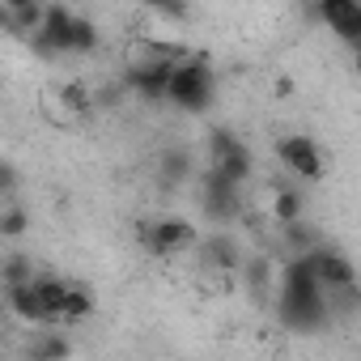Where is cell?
<instances>
[{
    "label": "cell",
    "mask_w": 361,
    "mask_h": 361,
    "mask_svg": "<svg viewBox=\"0 0 361 361\" xmlns=\"http://www.w3.org/2000/svg\"><path fill=\"white\" fill-rule=\"evenodd\" d=\"M281 323L289 331H319L327 323V293L314 276V259L293 255L285 264V285H281Z\"/></svg>",
    "instance_id": "obj_1"
},
{
    "label": "cell",
    "mask_w": 361,
    "mask_h": 361,
    "mask_svg": "<svg viewBox=\"0 0 361 361\" xmlns=\"http://www.w3.org/2000/svg\"><path fill=\"white\" fill-rule=\"evenodd\" d=\"M166 98H170L178 111H192V115L209 111L213 98H217V77H213L209 60H200V56L178 60V64L170 68V90H166Z\"/></svg>",
    "instance_id": "obj_2"
},
{
    "label": "cell",
    "mask_w": 361,
    "mask_h": 361,
    "mask_svg": "<svg viewBox=\"0 0 361 361\" xmlns=\"http://www.w3.org/2000/svg\"><path fill=\"white\" fill-rule=\"evenodd\" d=\"M276 157H281V166L285 170H293L298 178H306V183H319V178L327 174L323 170V153H319V145L310 140V136H281L276 140Z\"/></svg>",
    "instance_id": "obj_3"
},
{
    "label": "cell",
    "mask_w": 361,
    "mask_h": 361,
    "mask_svg": "<svg viewBox=\"0 0 361 361\" xmlns=\"http://www.w3.org/2000/svg\"><path fill=\"white\" fill-rule=\"evenodd\" d=\"M140 243L153 255H174V251H188L196 243V230L183 217H157V221L140 226Z\"/></svg>",
    "instance_id": "obj_4"
},
{
    "label": "cell",
    "mask_w": 361,
    "mask_h": 361,
    "mask_svg": "<svg viewBox=\"0 0 361 361\" xmlns=\"http://www.w3.org/2000/svg\"><path fill=\"white\" fill-rule=\"evenodd\" d=\"M170 68H174V60H170V56H153V60H145V64H132L123 81H128V90H132L140 102H166Z\"/></svg>",
    "instance_id": "obj_5"
},
{
    "label": "cell",
    "mask_w": 361,
    "mask_h": 361,
    "mask_svg": "<svg viewBox=\"0 0 361 361\" xmlns=\"http://www.w3.org/2000/svg\"><path fill=\"white\" fill-rule=\"evenodd\" d=\"M68 26H73V9H64V5H47L43 9V26L30 35V43H35V51L39 56H64L68 51Z\"/></svg>",
    "instance_id": "obj_6"
},
{
    "label": "cell",
    "mask_w": 361,
    "mask_h": 361,
    "mask_svg": "<svg viewBox=\"0 0 361 361\" xmlns=\"http://www.w3.org/2000/svg\"><path fill=\"white\" fill-rule=\"evenodd\" d=\"M310 259H314V276H319L323 293H336V289L357 285V268H353V259H348V255L327 251V247H314V251H310Z\"/></svg>",
    "instance_id": "obj_7"
},
{
    "label": "cell",
    "mask_w": 361,
    "mask_h": 361,
    "mask_svg": "<svg viewBox=\"0 0 361 361\" xmlns=\"http://www.w3.org/2000/svg\"><path fill=\"white\" fill-rule=\"evenodd\" d=\"M204 213L221 226V221H234L243 213V200H238V188H230L226 178H217L213 170L204 174Z\"/></svg>",
    "instance_id": "obj_8"
},
{
    "label": "cell",
    "mask_w": 361,
    "mask_h": 361,
    "mask_svg": "<svg viewBox=\"0 0 361 361\" xmlns=\"http://www.w3.org/2000/svg\"><path fill=\"white\" fill-rule=\"evenodd\" d=\"M314 18H323L344 43H353L361 35V5H353V0H327V5L314 9Z\"/></svg>",
    "instance_id": "obj_9"
},
{
    "label": "cell",
    "mask_w": 361,
    "mask_h": 361,
    "mask_svg": "<svg viewBox=\"0 0 361 361\" xmlns=\"http://www.w3.org/2000/svg\"><path fill=\"white\" fill-rule=\"evenodd\" d=\"M157 174L166 178V183H183V178L192 174V149L183 145H170L157 153Z\"/></svg>",
    "instance_id": "obj_10"
},
{
    "label": "cell",
    "mask_w": 361,
    "mask_h": 361,
    "mask_svg": "<svg viewBox=\"0 0 361 361\" xmlns=\"http://www.w3.org/2000/svg\"><path fill=\"white\" fill-rule=\"evenodd\" d=\"M35 298H39L47 323H56L60 310H64V298H68V281H60V276H43V281H35Z\"/></svg>",
    "instance_id": "obj_11"
},
{
    "label": "cell",
    "mask_w": 361,
    "mask_h": 361,
    "mask_svg": "<svg viewBox=\"0 0 361 361\" xmlns=\"http://www.w3.org/2000/svg\"><path fill=\"white\" fill-rule=\"evenodd\" d=\"M213 174H217V178H226L230 188H243L247 178H251V149H247V145H238L230 157L213 161Z\"/></svg>",
    "instance_id": "obj_12"
},
{
    "label": "cell",
    "mask_w": 361,
    "mask_h": 361,
    "mask_svg": "<svg viewBox=\"0 0 361 361\" xmlns=\"http://www.w3.org/2000/svg\"><path fill=\"white\" fill-rule=\"evenodd\" d=\"M9 310H13L22 323H39V327H47V314H43V306H39V298H35V281L9 289Z\"/></svg>",
    "instance_id": "obj_13"
},
{
    "label": "cell",
    "mask_w": 361,
    "mask_h": 361,
    "mask_svg": "<svg viewBox=\"0 0 361 361\" xmlns=\"http://www.w3.org/2000/svg\"><path fill=\"white\" fill-rule=\"evenodd\" d=\"M204 259H209L213 268H221V272H238V268H243L238 247H234V238H226V234H213V238L204 243Z\"/></svg>",
    "instance_id": "obj_14"
},
{
    "label": "cell",
    "mask_w": 361,
    "mask_h": 361,
    "mask_svg": "<svg viewBox=\"0 0 361 361\" xmlns=\"http://www.w3.org/2000/svg\"><path fill=\"white\" fill-rule=\"evenodd\" d=\"M302 213H306V196H302V192H293V188H281V192L272 196V217H276L281 226H293V221H302Z\"/></svg>",
    "instance_id": "obj_15"
},
{
    "label": "cell",
    "mask_w": 361,
    "mask_h": 361,
    "mask_svg": "<svg viewBox=\"0 0 361 361\" xmlns=\"http://www.w3.org/2000/svg\"><path fill=\"white\" fill-rule=\"evenodd\" d=\"M68 357H73V340H68V336H60V331L39 336V340H35V348H30V361H68Z\"/></svg>",
    "instance_id": "obj_16"
},
{
    "label": "cell",
    "mask_w": 361,
    "mask_h": 361,
    "mask_svg": "<svg viewBox=\"0 0 361 361\" xmlns=\"http://www.w3.org/2000/svg\"><path fill=\"white\" fill-rule=\"evenodd\" d=\"M9 26L18 35H35L43 26V5H35V0H18V5H9Z\"/></svg>",
    "instance_id": "obj_17"
},
{
    "label": "cell",
    "mask_w": 361,
    "mask_h": 361,
    "mask_svg": "<svg viewBox=\"0 0 361 361\" xmlns=\"http://www.w3.org/2000/svg\"><path fill=\"white\" fill-rule=\"evenodd\" d=\"M94 314V293L85 289V285H68V298H64V310H60V319H68V323H81V319H90Z\"/></svg>",
    "instance_id": "obj_18"
},
{
    "label": "cell",
    "mask_w": 361,
    "mask_h": 361,
    "mask_svg": "<svg viewBox=\"0 0 361 361\" xmlns=\"http://www.w3.org/2000/svg\"><path fill=\"white\" fill-rule=\"evenodd\" d=\"M94 47H98V26H94L90 18H77V13H73V26H68V51L85 56V51H94Z\"/></svg>",
    "instance_id": "obj_19"
},
{
    "label": "cell",
    "mask_w": 361,
    "mask_h": 361,
    "mask_svg": "<svg viewBox=\"0 0 361 361\" xmlns=\"http://www.w3.org/2000/svg\"><path fill=\"white\" fill-rule=\"evenodd\" d=\"M30 268H35V264H30L26 255H18V251H13V255H5V259H0V281H5L9 289H18V285H30Z\"/></svg>",
    "instance_id": "obj_20"
},
{
    "label": "cell",
    "mask_w": 361,
    "mask_h": 361,
    "mask_svg": "<svg viewBox=\"0 0 361 361\" xmlns=\"http://www.w3.org/2000/svg\"><path fill=\"white\" fill-rule=\"evenodd\" d=\"M26 230H30V213L22 204H13V209L0 213V238H22Z\"/></svg>",
    "instance_id": "obj_21"
},
{
    "label": "cell",
    "mask_w": 361,
    "mask_h": 361,
    "mask_svg": "<svg viewBox=\"0 0 361 361\" xmlns=\"http://www.w3.org/2000/svg\"><path fill=\"white\" fill-rule=\"evenodd\" d=\"M60 102H64V106H68V111H73V115H85V111H90V102H94V98H90V90H85V85H81V81H68V85H64V90H60Z\"/></svg>",
    "instance_id": "obj_22"
},
{
    "label": "cell",
    "mask_w": 361,
    "mask_h": 361,
    "mask_svg": "<svg viewBox=\"0 0 361 361\" xmlns=\"http://www.w3.org/2000/svg\"><path fill=\"white\" fill-rule=\"evenodd\" d=\"M314 238H319V234H314L310 226H302V221L285 226V243H289L293 251H302V255H306V251H314Z\"/></svg>",
    "instance_id": "obj_23"
},
{
    "label": "cell",
    "mask_w": 361,
    "mask_h": 361,
    "mask_svg": "<svg viewBox=\"0 0 361 361\" xmlns=\"http://www.w3.org/2000/svg\"><path fill=\"white\" fill-rule=\"evenodd\" d=\"M238 145H243V140H238V136H234L230 128H217V132H213V140H209V149H213V161L230 157V153H234Z\"/></svg>",
    "instance_id": "obj_24"
},
{
    "label": "cell",
    "mask_w": 361,
    "mask_h": 361,
    "mask_svg": "<svg viewBox=\"0 0 361 361\" xmlns=\"http://www.w3.org/2000/svg\"><path fill=\"white\" fill-rule=\"evenodd\" d=\"M18 183H22V174H18V166H13V161H5V157H0V196H13V192H18Z\"/></svg>",
    "instance_id": "obj_25"
},
{
    "label": "cell",
    "mask_w": 361,
    "mask_h": 361,
    "mask_svg": "<svg viewBox=\"0 0 361 361\" xmlns=\"http://www.w3.org/2000/svg\"><path fill=\"white\" fill-rule=\"evenodd\" d=\"M9 26V5H0V30Z\"/></svg>",
    "instance_id": "obj_26"
}]
</instances>
